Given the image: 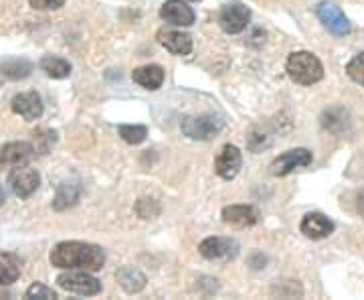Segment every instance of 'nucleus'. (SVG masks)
I'll use <instances>...</instances> for the list:
<instances>
[{"mask_svg": "<svg viewBox=\"0 0 364 300\" xmlns=\"http://www.w3.org/2000/svg\"><path fill=\"white\" fill-rule=\"evenodd\" d=\"M117 282H119V286L124 288L128 294H136V292H140L146 288V276L138 270V268H132V266H124V268H119L117 270Z\"/></svg>", "mask_w": 364, "mask_h": 300, "instance_id": "a211bd4d", "label": "nucleus"}, {"mask_svg": "<svg viewBox=\"0 0 364 300\" xmlns=\"http://www.w3.org/2000/svg\"><path fill=\"white\" fill-rule=\"evenodd\" d=\"M191 2H198V0H191Z\"/></svg>", "mask_w": 364, "mask_h": 300, "instance_id": "c756f323", "label": "nucleus"}, {"mask_svg": "<svg viewBox=\"0 0 364 300\" xmlns=\"http://www.w3.org/2000/svg\"><path fill=\"white\" fill-rule=\"evenodd\" d=\"M4 203H6V191H4V187L0 185V207H2Z\"/></svg>", "mask_w": 364, "mask_h": 300, "instance_id": "c85d7f7f", "label": "nucleus"}, {"mask_svg": "<svg viewBox=\"0 0 364 300\" xmlns=\"http://www.w3.org/2000/svg\"><path fill=\"white\" fill-rule=\"evenodd\" d=\"M198 252L203 258L213 262H229L237 258L239 254V244L231 237H207L200 242Z\"/></svg>", "mask_w": 364, "mask_h": 300, "instance_id": "39448f33", "label": "nucleus"}, {"mask_svg": "<svg viewBox=\"0 0 364 300\" xmlns=\"http://www.w3.org/2000/svg\"><path fill=\"white\" fill-rule=\"evenodd\" d=\"M18 268L9 264V262H0V286H6V284H13L18 280Z\"/></svg>", "mask_w": 364, "mask_h": 300, "instance_id": "bb28decb", "label": "nucleus"}, {"mask_svg": "<svg viewBox=\"0 0 364 300\" xmlns=\"http://www.w3.org/2000/svg\"><path fill=\"white\" fill-rule=\"evenodd\" d=\"M223 222L233 227H251L259 222V211L251 205H229L223 209Z\"/></svg>", "mask_w": 364, "mask_h": 300, "instance_id": "2eb2a0df", "label": "nucleus"}, {"mask_svg": "<svg viewBox=\"0 0 364 300\" xmlns=\"http://www.w3.org/2000/svg\"><path fill=\"white\" fill-rule=\"evenodd\" d=\"M132 79L146 90H158L164 83V69L160 66H144L134 69Z\"/></svg>", "mask_w": 364, "mask_h": 300, "instance_id": "f3484780", "label": "nucleus"}, {"mask_svg": "<svg viewBox=\"0 0 364 300\" xmlns=\"http://www.w3.org/2000/svg\"><path fill=\"white\" fill-rule=\"evenodd\" d=\"M11 105H13L14 114L25 118L26 122H33V120L43 116V102H41L37 92H23L14 95Z\"/></svg>", "mask_w": 364, "mask_h": 300, "instance_id": "ddd939ff", "label": "nucleus"}, {"mask_svg": "<svg viewBox=\"0 0 364 300\" xmlns=\"http://www.w3.org/2000/svg\"><path fill=\"white\" fill-rule=\"evenodd\" d=\"M316 14H318V19L324 23V26L332 33V35L344 37V35L350 33V23H348V19L344 16V13L340 11L336 4L322 2V4H318Z\"/></svg>", "mask_w": 364, "mask_h": 300, "instance_id": "9d476101", "label": "nucleus"}, {"mask_svg": "<svg viewBox=\"0 0 364 300\" xmlns=\"http://www.w3.org/2000/svg\"><path fill=\"white\" fill-rule=\"evenodd\" d=\"M249 19H251V11H249L245 4L241 2H233V4H227L219 14V25L225 33L229 35H237L241 31H245L249 25Z\"/></svg>", "mask_w": 364, "mask_h": 300, "instance_id": "1a4fd4ad", "label": "nucleus"}, {"mask_svg": "<svg viewBox=\"0 0 364 300\" xmlns=\"http://www.w3.org/2000/svg\"><path fill=\"white\" fill-rule=\"evenodd\" d=\"M308 165H312V152L308 148H294L275 158L269 165V172L273 177H286L296 169L308 167Z\"/></svg>", "mask_w": 364, "mask_h": 300, "instance_id": "423d86ee", "label": "nucleus"}, {"mask_svg": "<svg viewBox=\"0 0 364 300\" xmlns=\"http://www.w3.org/2000/svg\"><path fill=\"white\" fill-rule=\"evenodd\" d=\"M160 16L176 26H191L195 23V11L184 0H166L160 9Z\"/></svg>", "mask_w": 364, "mask_h": 300, "instance_id": "f8f14e48", "label": "nucleus"}, {"mask_svg": "<svg viewBox=\"0 0 364 300\" xmlns=\"http://www.w3.org/2000/svg\"><path fill=\"white\" fill-rule=\"evenodd\" d=\"M37 157L35 146L28 143H9L0 148V169L25 167Z\"/></svg>", "mask_w": 364, "mask_h": 300, "instance_id": "6e6552de", "label": "nucleus"}, {"mask_svg": "<svg viewBox=\"0 0 364 300\" xmlns=\"http://www.w3.org/2000/svg\"><path fill=\"white\" fill-rule=\"evenodd\" d=\"M25 296H26V299H43V300L57 299L55 290H53V288H49V286H45V284H41V282H35L33 286L28 288Z\"/></svg>", "mask_w": 364, "mask_h": 300, "instance_id": "a878e982", "label": "nucleus"}, {"mask_svg": "<svg viewBox=\"0 0 364 300\" xmlns=\"http://www.w3.org/2000/svg\"><path fill=\"white\" fill-rule=\"evenodd\" d=\"M117 130H119V136H122L128 144H140L144 143L146 136H148L146 126H130V124H124V126H119Z\"/></svg>", "mask_w": 364, "mask_h": 300, "instance_id": "b1692460", "label": "nucleus"}, {"mask_svg": "<svg viewBox=\"0 0 364 300\" xmlns=\"http://www.w3.org/2000/svg\"><path fill=\"white\" fill-rule=\"evenodd\" d=\"M158 43L174 55H188L193 51V37L182 31H160Z\"/></svg>", "mask_w": 364, "mask_h": 300, "instance_id": "dca6fc26", "label": "nucleus"}, {"mask_svg": "<svg viewBox=\"0 0 364 300\" xmlns=\"http://www.w3.org/2000/svg\"><path fill=\"white\" fill-rule=\"evenodd\" d=\"M272 138L273 136H269V132L263 130V126L253 128V130L249 132V138H247L249 150H253V152H259V150L267 148V146L272 144Z\"/></svg>", "mask_w": 364, "mask_h": 300, "instance_id": "5701e85b", "label": "nucleus"}, {"mask_svg": "<svg viewBox=\"0 0 364 300\" xmlns=\"http://www.w3.org/2000/svg\"><path fill=\"white\" fill-rule=\"evenodd\" d=\"M41 69L53 79L69 78V73H71L69 61L61 59V57H53V55H47V57L41 59Z\"/></svg>", "mask_w": 364, "mask_h": 300, "instance_id": "aec40b11", "label": "nucleus"}, {"mask_svg": "<svg viewBox=\"0 0 364 300\" xmlns=\"http://www.w3.org/2000/svg\"><path fill=\"white\" fill-rule=\"evenodd\" d=\"M41 177L39 172L31 167H16L9 172V187L14 195L21 199H28L37 189H39Z\"/></svg>", "mask_w": 364, "mask_h": 300, "instance_id": "0eeeda50", "label": "nucleus"}, {"mask_svg": "<svg viewBox=\"0 0 364 300\" xmlns=\"http://www.w3.org/2000/svg\"><path fill=\"white\" fill-rule=\"evenodd\" d=\"M31 71H33V63L26 59H13L2 66V73L9 79H25L31 76Z\"/></svg>", "mask_w": 364, "mask_h": 300, "instance_id": "412c9836", "label": "nucleus"}, {"mask_svg": "<svg viewBox=\"0 0 364 300\" xmlns=\"http://www.w3.org/2000/svg\"><path fill=\"white\" fill-rule=\"evenodd\" d=\"M346 73H348V78L352 81L364 86V53H358L356 57H352L348 66H346Z\"/></svg>", "mask_w": 364, "mask_h": 300, "instance_id": "393cba45", "label": "nucleus"}, {"mask_svg": "<svg viewBox=\"0 0 364 300\" xmlns=\"http://www.w3.org/2000/svg\"><path fill=\"white\" fill-rule=\"evenodd\" d=\"M225 122L215 114H200V116H186L182 120L181 130L184 136L193 140H213L223 130Z\"/></svg>", "mask_w": 364, "mask_h": 300, "instance_id": "7ed1b4c3", "label": "nucleus"}, {"mask_svg": "<svg viewBox=\"0 0 364 300\" xmlns=\"http://www.w3.org/2000/svg\"><path fill=\"white\" fill-rule=\"evenodd\" d=\"M28 2L37 11H57L65 4V0H28Z\"/></svg>", "mask_w": 364, "mask_h": 300, "instance_id": "cd10ccee", "label": "nucleus"}, {"mask_svg": "<svg viewBox=\"0 0 364 300\" xmlns=\"http://www.w3.org/2000/svg\"><path fill=\"white\" fill-rule=\"evenodd\" d=\"M286 71L299 86H314L324 78L322 61L310 51H296L287 57Z\"/></svg>", "mask_w": 364, "mask_h": 300, "instance_id": "f03ea898", "label": "nucleus"}, {"mask_svg": "<svg viewBox=\"0 0 364 300\" xmlns=\"http://www.w3.org/2000/svg\"><path fill=\"white\" fill-rule=\"evenodd\" d=\"M57 284L67 292H73L79 296H95L102 292V282L87 274L85 270L83 272H71L69 270V272L57 278Z\"/></svg>", "mask_w": 364, "mask_h": 300, "instance_id": "20e7f679", "label": "nucleus"}, {"mask_svg": "<svg viewBox=\"0 0 364 300\" xmlns=\"http://www.w3.org/2000/svg\"><path fill=\"white\" fill-rule=\"evenodd\" d=\"M57 143V132L49 130V128H43V130L35 132V152L37 155H49L51 148Z\"/></svg>", "mask_w": 364, "mask_h": 300, "instance_id": "4be33fe9", "label": "nucleus"}, {"mask_svg": "<svg viewBox=\"0 0 364 300\" xmlns=\"http://www.w3.org/2000/svg\"><path fill=\"white\" fill-rule=\"evenodd\" d=\"M51 264L61 270L97 272L105 264V254L100 246L85 242H61L51 252Z\"/></svg>", "mask_w": 364, "mask_h": 300, "instance_id": "f257e3e1", "label": "nucleus"}, {"mask_svg": "<svg viewBox=\"0 0 364 300\" xmlns=\"http://www.w3.org/2000/svg\"><path fill=\"white\" fill-rule=\"evenodd\" d=\"M241 165H243V157H241L239 148L233 144H225L215 160V172L225 181H231L239 175Z\"/></svg>", "mask_w": 364, "mask_h": 300, "instance_id": "9b49d317", "label": "nucleus"}, {"mask_svg": "<svg viewBox=\"0 0 364 300\" xmlns=\"http://www.w3.org/2000/svg\"><path fill=\"white\" fill-rule=\"evenodd\" d=\"M79 197H81V187L77 183H61L55 199H53V209L57 211H65V209L77 205Z\"/></svg>", "mask_w": 364, "mask_h": 300, "instance_id": "6ab92c4d", "label": "nucleus"}, {"mask_svg": "<svg viewBox=\"0 0 364 300\" xmlns=\"http://www.w3.org/2000/svg\"><path fill=\"white\" fill-rule=\"evenodd\" d=\"M299 232L310 239H324L334 232V223L324 213H308L299 223Z\"/></svg>", "mask_w": 364, "mask_h": 300, "instance_id": "4468645a", "label": "nucleus"}]
</instances>
